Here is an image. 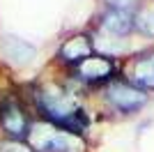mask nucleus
<instances>
[{"mask_svg":"<svg viewBox=\"0 0 154 152\" xmlns=\"http://www.w3.org/2000/svg\"><path fill=\"white\" fill-rule=\"evenodd\" d=\"M90 55H92V42L88 35H76V37L67 39L58 53L60 62H64L67 67H74V69L81 62H85Z\"/></svg>","mask_w":154,"mask_h":152,"instance_id":"nucleus-6","label":"nucleus"},{"mask_svg":"<svg viewBox=\"0 0 154 152\" xmlns=\"http://www.w3.org/2000/svg\"><path fill=\"white\" fill-rule=\"evenodd\" d=\"M101 28L113 32L117 37H124L136 28V12L131 7H108L101 14Z\"/></svg>","mask_w":154,"mask_h":152,"instance_id":"nucleus-5","label":"nucleus"},{"mask_svg":"<svg viewBox=\"0 0 154 152\" xmlns=\"http://www.w3.org/2000/svg\"><path fill=\"white\" fill-rule=\"evenodd\" d=\"M136 28L145 35H154V5H145L136 12Z\"/></svg>","mask_w":154,"mask_h":152,"instance_id":"nucleus-7","label":"nucleus"},{"mask_svg":"<svg viewBox=\"0 0 154 152\" xmlns=\"http://www.w3.org/2000/svg\"><path fill=\"white\" fill-rule=\"evenodd\" d=\"M115 74V62L106 55H90L76 67V76L85 83H103Z\"/></svg>","mask_w":154,"mask_h":152,"instance_id":"nucleus-4","label":"nucleus"},{"mask_svg":"<svg viewBox=\"0 0 154 152\" xmlns=\"http://www.w3.org/2000/svg\"><path fill=\"white\" fill-rule=\"evenodd\" d=\"M106 99H108V104L115 111H120V113H136L140 106H145V101H147V95L143 92V90L134 88L131 83L127 81H113L106 88Z\"/></svg>","mask_w":154,"mask_h":152,"instance_id":"nucleus-1","label":"nucleus"},{"mask_svg":"<svg viewBox=\"0 0 154 152\" xmlns=\"http://www.w3.org/2000/svg\"><path fill=\"white\" fill-rule=\"evenodd\" d=\"M127 74H129L127 76V83H131L134 88L143 90V92L154 90V51L134 58L131 65H129Z\"/></svg>","mask_w":154,"mask_h":152,"instance_id":"nucleus-3","label":"nucleus"},{"mask_svg":"<svg viewBox=\"0 0 154 152\" xmlns=\"http://www.w3.org/2000/svg\"><path fill=\"white\" fill-rule=\"evenodd\" d=\"M12 152H28L26 147H19V150H12Z\"/></svg>","mask_w":154,"mask_h":152,"instance_id":"nucleus-9","label":"nucleus"},{"mask_svg":"<svg viewBox=\"0 0 154 152\" xmlns=\"http://www.w3.org/2000/svg\"><path fill=\"white\" fill-rule=\"evenodd\" d=\"M108 2V7H129L134 0H106Z\"/></svg>","mask_w":154,"mask_h":152,"instance_id":"nucleus-8","label":"nucleus"},{"mask_svg":"<svg viewBox=\"0 0 154 152\" xmlns=\"http://www.w3.org/2000/svg\"><path fill=\"white\" fill-rule=\"evenodd\" d=\"M0 125L7 131V136H12L14 141H23L30 131V120H28L26 111L16 99H5L0 106Z\"/></svg>","mask_w":154,"mask_h":152,"instance_id":"nucleus-2","label":"nucleus"}]
</instances>
